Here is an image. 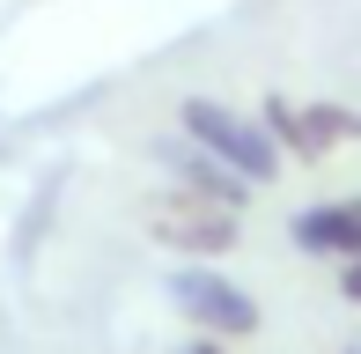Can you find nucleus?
<instances>
[{
  "instance_id": "nucleus-2",
  "label": "nucleus",
  "mask_w": 361,
  "mask_h": 354,
  "mask_svg": "<svg viewBox=\"0 0 361 354\" xmlns=\"http://www.w3.org/2000/svg\"><path fill=\"white\" fill-rule=\"evenodd\" d=\"M170 295H177V310H185L192 325H207V332H258V303L243 295L236 281H221L214 266H177Z\"/></svg>"
},
{
  "instance_id": "nucleus-6",
  "label": "nucleus",
  "mask_w": 361,
  "mask_h": 354,
  "mask_svg": "<svg viewBox=\"0 0 361 354\" xmlns=\"http://www.w3.org/2000/svg\"><path fill=\"white\" fill-rule=\"evenodd\" d=\"M266 126H281V148H295V155H324L339 140V126H354V118H339V111H302V118H295V104H273L266 111Z\"/></svg>"
},
{
  "instance_id": "nucleus-1",
  "label": "nucleus",
  "mask_w": 361,
  "mask_h": 354,
  "mask_svg": "<svg viewBox=\"0 0 361 354\" xmlns=\"http://www.w3.org/2000/svg\"><path fill=\"white\" fill-rule=\"evenodd\" d=\"M177 126L192 133V148H207L214 163L243 170L251 185H273V177H281V140H273V133H266L258 118H243V111L214 104V96H185Z\"/></svg>"
},
{
  "instance_id": "nucleus-4",
  "label": "nucleus",
  "mask_w": 361,
  "mask_h": 354,
  "mask_svg": "<svg viewBox=\"0 0 361 354\" xmlns=\"http://www.w3.org/2000/svg\"><path fill=\"white\" fill-rule=\"evenodd\" d=\"M162 163H170L177 177H185V185H200L207 192V200H214V207H228V214H236V207H251V177H243V170H228V163H214V155H207V148H177V140H162Z\"/></svg>"
},
{
  "instance_id": "nucleus-5",
  "label": "nucleus",
  "mask_w": 361,
  "mask_h": 354,
  "mask_svg": "<svg viewBox=\"0 0 361 354\" xmlns=\"http://www.w3.org/2000/svg\"><path fill=\"white\" fill-rule=\"evenodd\" d=\"M155 229H162V244H177V251H228V244H236V214H228V207H214V214L170 207Z\"/></svg>"
},
{
  "instance_id": "nucleus-7",
  "label": "nucleus",
  "mask_w": 361,
  "mask_h": 354,
  "mask_svg": "<svg viewBox=\"0 0 361 354\" xmlns=\"http://www.w3.org/2000/svg\"><path fill=\"white\" fill-rule=\"evenodd\" d=\"M192 354H221V347H192Z\"/></svg>"
},
{
  "instance_id": "nucleus-3",
  "label": "nucleus",
  "mask_w": 361,
  "mask_h": 354,
  "mask_svg": "<svg viewBox=\"0 0 361 354\" xmlns=\"http://www.w3.org/2000/svg\"><path fill=\"white\" fill-rule=\"evenodd\" d=\"M288 236L310 259H361V200H332V207H302L288 221Z\"/></svg>"
},
{
  "instance_id": "nucleus-8",
  "label": "nucleus",
  "mask_w": 361,
  "mask_h": 354,
  "mask_svg": "<svg viewBox=\"0 0 361 354\" xmlns=\"http://www.w3.org/2000/svg\"><path fill=\"white\" fill-rule=\"evenodd\" d=\"M347 354H361V347H347Z\"/></svg>"
}]
</instances>
